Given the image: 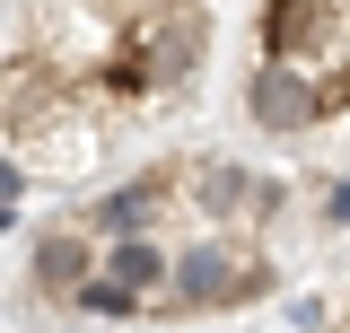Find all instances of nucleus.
<instances>
[{
    "label": "nucleus",
    "mask_w": 350,
    "mask_h": 333,
    "mask_svg": "<svg viewBox=\"0 0 350 333\" xmlns=\"http://www.w3.org/2000/svg\"><path fill=\"white\" fill-rule=\"evenodd\" d=\"M96 272V246H88L79 228H44L36 246H27V290H44V298H79V281Z\"/></svg>",
    "instance_id": "obj_5"
},
{
    "label": "nucleus",
    "mask_w": 350,
    "mask_h": 333,
    "mask_svg": "<svg viewBox=\"0 0 350 333\" xmlns=\"http://www.w3.org/2000/svg\"><path fill=\"white\" fill-rule=\"evenodd\" d=\"M18 184H27V175H18V166H9V158H0V210H9V202H18Z\"/></svg>",
    "instance_id": "obj_7"
},
{
    "label": "nucleus",
    "mask_w": 350,
    "mask_h": 333,
    "mask_svg": "<svg viewBox=\"0 0 350 333\" xmlns=\"http://www.w3.org/2000/svg\"><path fill=\"white\" fill-rule=\"evenodd\" d=\"M333 106H342L333 88H315L306 71H280V62H262L254 79H245V114H254V132H271V140H289V132H315Z\"/></svg>",
    "instance_id": "obj_2"
},
{
    "label": "nucleus",
    "mask_w": 350,
    "mask_h": 333,
    "mask_svg": "<svg viewBox=\"0 0 350 333\" xmlns=\"http://www.w3.org/2000/svg\"><path fill=\"white\" fill-rule=\"evenodd\" d=\"M96 281H114L123 298L149 307V290H167V246L158 237H114V246H96Z\"/></svg>",
    "instance_id": "obj_6"
},
{
    "label": "nucleus",
    "mask_w": 350,
    "mask_h": 333,
    "mask_svg": "<svg viewBox=\"0 0 350 333\" xmlns=\"http://www.w3.org/2000/svg\"><path fill=\"white\" fill-rule=\"evenodd\" d=\"M167 202H175V175H167V166H149V175H131V184H114L105 202H88V210H79V237H88V246L149 237V228L167 219Z\"/></svg>",
    "instance_id": "obj_4"
},
{
    "label": "nucleus",
    "mask_w": 350,
    "mask_h": 333,
    "mask_svg": "<svg viewBox=\"0 0 350 333\" xmlns=\"http://www.w3.org/2000/svg\"><path fill=\"white\" fill-rule=\"evenodd\" d=\"M193 202L211 228H237V219H280V175H262V166H237V158H211L193 166Z\"/></svg>",
    "instance_id": "obj_3"
},
{
    "label": "nucleus",
    "mask_w": 350,
    "mask_h": 333,
    "mask_svg": "<svg viewBox=\"0 0 350 333\" xmlns=\"http://www.w3.org/2000/svg\"><path fill=\"white\" fill-rule=\"evenodd\" d=\"M271 290V263L228 237H193L167 254V290L149 298V316H211V307H245Z\"/></svg>",
    "instance_id": "obj_1"
}]
</instances>
